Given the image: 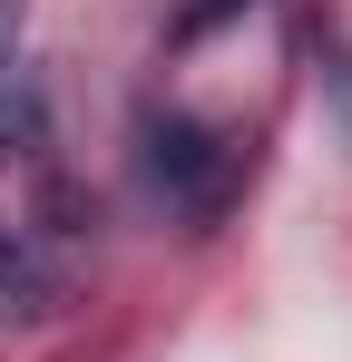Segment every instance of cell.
<instances>
[{"label":"cell","instance_id":"1","mask_svg":"<svg viewBox=\"0 0 352 362\" xmlns=\"http://www.w3.org/2000/svg\"><path fill=\"white\" fill-rule=\"evenodd\" d=\"M137 167H147V186L167 196L186 226H216L235 206V186H245V137L186 118V108H147L137 118Z\"/></svg>","mask_w":352,"mask_h":362},{"label":"cell","instance_id":"2","mask_svg":"<svg viewBox=\"0 0 352 362\" xmlns=\"http://www.w3.org/2000/svg\"><path fill=\"white\" fill-rule=\"evenodd\" d=\"M59 303H69L59 255L30 235V226H10V216H0V323H49Z\"/></svg>","mask_w":352,"mask_h":362},{"label":"cell","instance_id":"3","mask_svg":"<svg viewBox=\"0 0 352 362\" xmlns=\"http://www.w3.org/2000/svg\"><path fill=\"white\" fill-rule=\"evenodd\" d=\"M20 10L30 0H0V157H30L40 147V78L20 59Z\"/></svg>","mask_w":352,"mask_h":362},{"label":"cell","instance_id":"4","mask_svg":"<svg viewBox=\"0 0 352 362\" xmlns=\"http://www.w3.org/2000/svg\"><path fill=\"white\" fill-rule=\"evenodd\" d=\"M235 10H245V0H186L167 40H206V30H216V20H235Z\"/></svg>","mask_w":352,"mask_h":362}]
</instances>
